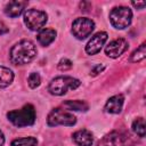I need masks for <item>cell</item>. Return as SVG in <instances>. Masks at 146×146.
Wrapping results in <instances>:
<instances>
[{
  "label": "cell",
  "mask_w": 146,
  "mask_h": 146,
  "mask_svg": "<svg viewBox=\"0 0 146 146\" xmlns=\"http://www.w3.org/2000/svg\"><path fill=\"white\" fill-rule=\"evenodd\" d=\"M103 70H104V66H103V65H97V66L91 71V73H90V74H92V75H97V74H98V73H100Z\"/></svg>",
  "instance_id": "603a6c76"
},
{
  "label": "cell",
  "mask_w": 146,
  "mask_h": 146,
  "mask_svg": "<svg viewBox=\"0 0 146 146\" xmlns=\"http://www.w3.org/2000/svg\"><path fill=\"white\" fill-rule=\"evenodd\" d=\"M38 140L34 137H24V138H18L14 139L11 141V146H36Z\"/></svg>",
  "instance_id": "d6986e66"
},
{
  "label": "cell",
  "mask_w": 146,
  "mask_h": 146,
  "mask_svg": "<svg viewBox=\"0 0 146 146\" xmlns=\"http://www.w3.org/2000/svg\"><path fill=\"white\" fill-rule=\"evenodd\" d=\"M132 131L139 136V137H145V132H146V127H145V120L143 117H137L133 122H132Z\"/></svg>",
  "instance_id": "ac0fdd59"
},
{
  "label": "cell",
  "mask_w": 146,
  "mask_h": 146,
  "mask_svg": "<svg viewBox=\"0 0 146 146\" xmlns=\"http://www.w3.org/2000/svg\"><path fill=\"white\" fill-rule=\"evenodd\" d=\"M56 35H57V32L54 29H42L39 31L36 39L41 46L46 47V46H49L56 39Z\"/></svg>",
  "instance_id": "5bb4252c"
},
{
  "label": "cell",
  "mask_w": 146,
  "mask_h": 146,
  "mask_svg": "<svg viewBox=\"0 0 146 146\" xmlns=\"http://www.w3.org/2000/svg\"><path fill=\"white\" fill-rule=\"evenodd\" d=\"M104 146H133L135 140L132 137L123 131H112L103 139Z\"/></svg>",
  "instance_id": "ba28073f"
},
{
  "label": "cell",
  "mask_w": 146,
  "mask_h": 146,
  "mask_svg": "<svg viewBox=\"0 0 146 146\" xmlns=\"http://www.w3.org/2000/svg\"><path fill=\"white\" fill-rule=\"evenodd\" d=\"M146 57V44L145 43H141L130 56V62L131 63H138V62H141L144 58Z\"/></svg>",
  "instance_id": "e0dca14e"
},
{
  "label": "cell",
  "mask_w": 146,
  "mask_h": 146,
  "mask_svg": "<svg viewBox=\"0 0 146 146\" xmlns=\"http://www.w3.org/2000/svg\"><path fill=\"white\" fill-rule=\"evenodd\" d=\"M40 82H41V78H40V74H39V73H36V72H33V73H31V74L29 75V79H27V83H29L30 88L34 89V88L39 87Z\"/></svg>",
  "instance_id": "ffe728a7"
},
{
  "label": "cell",
  "mask_w": 146,
  "mask_h": 146,
  "mask_svg": "<svg viewBox=\"0 0 146 146\" xmlns=\"http://www.w3.org/2000/svg\"><path fill=\"white\" fill-rule=\"evenodd\" d=\"M9 29L7 27V25L0 19V34H5V33H8Z\"/></svg>",
  "instance_id": "7402d4cb"
},
{
  "label": "cell",
  "mask_w": 146,
  "mask_h": 146,
  "mask_svg": "<svg viewBox=\"0 0 146 146\" xmlns=\"http://www.w3.org/2000/svg\"><path fill=\"white\" fill-rule=\"evenodd\" d=\"M80 84H81V82L75 78L60 75L50 81V83L48 86V90L51 95L62 96V95H65L68 90L76 89Z\"/></svg>",
  "instance_id": "3957f363"
},
{
  "label": "cell",
  "mask_w": 146,
  "mask_h": 146,
  "mask_svg": "<svg viewBox=\"0 0 146 146\" xmlns=\"http://www.w3.org/2000/svg\"><path fill=\"white\" fill-rule=\"evenodd\" d=\"M47 123L50 127H56V125H66V127H72L76 123V117L70 113L68 111H65L63 108H54L47 117Z\"/></svg>",
  "instance_id": "5b68a950"
},
{
  "label": "cell",
  "mask_w": 146,
  "mask_h": 146,
  "mask_svg": "<svg viewBox=\"0 0 146 146\" xmlns=\"http://www.w3.org/2000/svg\"><path fill=\"white\" fill-rule=\"evenodd\" d=\"M128 47H129L128 41L123 38H119V39H115V40L111 41L106 46L105 54L111 58H117L119 56H121L128 49Z\"/></svg>",
  "instance_id": "30bf717a"
},
{
  "label": "cell",
  "mask_w": 146,
  "mask_h": 146,
  "mask_svg": "<svg viewBox=\"0 0 146 146\" xmlns=\"http://www.w3.org/2000/svg\"><path fill=\"white\" fill-rule=\"evenodd\" d=\"M63 105L67 108V110H73V111H88L89 106L86 102L83 100H66L63 103Z\"/></svg>",
  "instance_id": "2e32d148"
},
{
  "label": "cell",
  "mask_w": 146,
  "mask_h": 146,
  "mask_svg": "<svg viewBox=\"0 0 146 146\" xmlns=\"http://www.w3.org/2000/svg\"><path fill=\"white\" fill-rule=\"evenodd\" d=\"M48 16L43 10L26 9L24 13V23L31 31H40L47 23Z\"/></svg>",
  "instance_id": "8992f818"
},
{
  "label": "cell",
  "mask_w": 146,
  "mask_h": 146,
  "mask_svg": "<svg viewBox=\"0 0 146 146\" xmlns=\"http://www.w3.org/2000/svg\"><path fill=\"white\" fill-rule=\"evenodd\" d=\"M110 21H111V24L115 29L123 30L131 24L132 11L130 8L124 7V6L115 7L110 13Z\"/></svg>",
  "instance_id": "277c9868"
},
{
  "label": "cell",
  "mask_w": 146,
  "mask_h": 146,
  "mask_svg": "<svg viewBox=\"0 0 146 146\" xmlns=\"http://www.w3.org/2000/svg\"><path fill=\"white\" fill-rule=\"evenodd\" d=\"M3 144H5V136H3L2 131L0 130V146H3Z\"/></svg>",
  "instance_id": "d4e9b609"
},
{
  "label": "cell",
  "mask_w": 146,
  "mask_h": 146,
  "mask_svg": "<svg viewBox=\"0 0 146 146\" xmlns=\"http://www.w3.org/2000/svg\"><path fill=\"white\" fill-rule=\"evenodd\" d=\"M8 120L16 127H27L32 125L35 121V110L31 104L24 105L19 110H14L7 113Z\"/></svg>",
  "instance_id": "7a4b0ae2"
},
{
  "label": "cell",
  "mask_w": 146,
  "mask_h": 146,
  "mask_svg": "<svg viewBox=\"0 0 146 146\" xmlns=\"http://www.w3.org/2000/svg\"><path fill=\"white\" fill-rule=\"evenodd\" d=\"M132 6L133 7H136V8H140V9H143L145 6H146V2L145 1H141V2H132Z\"/></svg>",
  "instance_id": "cb8c5ba5"
},
{
  "label": "cell",
  "mask_w": 146,
  "mask_h": 146,
  "mask_svg": "<svg viewBox=\"0 0 146 146\" xmlns=\"http://www.w3.org/2000/svg\"><path fill=\"white\" fill-rule=\"evenodd\" d=\"M94 29H95L94 21L87 17H79L72 24V33L79 40H83L88 38L92 33Z\"/></svg>",
  "instance_id": "52a82bcc"
},
{
  "label": "cell",
  "mask_w": 146,
  "mask_h": 146,
  "mask_svg": "<svg viewBox=\"0 0 146 146\" xmlns=\"http://www.w3.org/2000/svg\"><path fill=\"white\" fill-rule=\"evenodd\" d=\"M36 55V48L30 40H22L17 42L9 52V57L13 64L24 65L30 63Z\"/></svg>",
  "instance_id": "6da1fadb"
},
{
  "label": "cell",
  "mask_w": 146,
  "mask_h": 146,
  "mask_svg": "<svg viewBox=\"0 0 146 146\" xmlns=\"http://www.w3.org/2000/svg\"><path fill=\"white\" fill-rule=\"evenodd\" d=\"M57 67H58V70H60V71H67V70H70V68L72 67V62H71L68 58H62V59L59 60Z\"/></svg>",
  "instance_id": "44dd1931"
},
{
  "label": "cell",
  "mask_w": 146,
  "mask_h": 146,
  "mask_svg": "<svg viewBox=\"0 0 146 146\" xmlns=\"http://www.w3.org/2000/svg\"><path fill=\"white\" fill-rule=\"evenodd\" d=\"M26 6H27L26 1H19V0L10 1L5 7V14L9 17H17L24 11Z\"/></svg>",
  "instance_id": "8fae6325"
},
{
  "label": "cell",
  "mask_w": 146,
  "mask_h": 146,
  "mask_svg": "<svg viewBox=\"0 0 146 146\" xmlns=\"http://www.w3.org/2000/svg\"><path fill=\"white\" fill-rule=\"evenodd\" d=\"M14 80V73L6 66H0V88L8 87Z\"/></svg>",
  "instance_id": "9a60e30c"
},
{
  "label": "cell",
  "mask_w": 146,
  "mask_h": 146,
  "mask_svg": "<svg viewBox=\"0 0 146 146\" xmlns=\"http://www.w3.org/2000/svg\"><path fill=\"white\" fill-rule=\"evenodd\" d=\"M123 102H124L123 95H115V96H112V97L106 102L105 111H106L107 113H111V114H117V113H120L121 110H122Z\"/></svg>",
  "instance_id": "7c38bea8"
},
{
  "label": "cell",
  "mask_w": 146,
  "mask_h": 146,
  "mask_svg": "<svg viewBox=\"0 0 146 146\" xmlns=\"http://www.w3.org/2000/svg\"><path fill=\"white\" fill-rule=\"evenodd\" d=\"M107 33L104 31L97 32L96 34H94L91 36V39L88 41L87 46H86V52L88 55H96L100 51L102 47L105 44V42L107 41Z\"/></svg>",
  "instance_id": "9c48e42d"
},
{
  "label": "cell",
  "mask_w": 146,
  "mask_h": 146,
  "mask_svg": "<svg viewBox=\"0 0 146 146\" xmlns=\"http://www.w3.org/2000/svg\"><path fill=\"white\" fill-rule=\"evenodd\" d=\"M73 140L79 146H91L94 143V138L90 131L86 129L78 130L73 133Z\"/></svg>",
  "instance_id": "4fadbf2b"
}]
</instances>
